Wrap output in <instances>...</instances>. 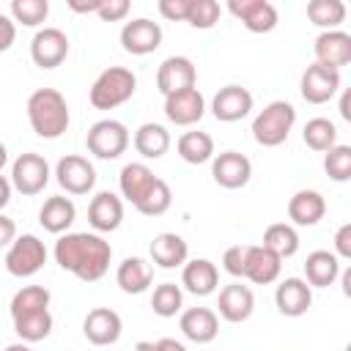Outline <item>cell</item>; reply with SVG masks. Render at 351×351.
I'll list each match as a JSON object with an SVG mask.
<instances>
[{"instance_id":"cell-19","label":"cell","mask_w":351,"mask_h":351,"mask_svg":"<svg viewBox=\"0 0 351 351\" xmlns=\"http://www.w3.org/2000/svg\"><path fill=\"white\" fill-rule=\"evenodd\" d=\"M250 110H252V93L241 85H225L211 99V112L222 123H236V121L247 118Z\"/></svg>"},{"instance_id":"cell-35","label":"cell","mask_w":351,"mask_h":351,"mask_svg":"<svg viewBox=\"0 0 351 351\" xmlns=\"http://www.w3.org/2000/svg\"><path fill=\"white\" fill-rule=\"evenodd\" d=\"M307 19L315 27L337 30V25L346 19V3L343 0H310L307 3Z\"/></svg>"},{"instance_id":"cell-17","label":"cell","mask_w":351,"mask_h":351,"mask_svg":"<svg viewBox=\"0 0 351 351\" xmlns=\"http://www.w3.org/2000/svg\"><path fill=\"white\" fill-rule=\"evenodd\" d=\"M313 52H315V63L340 71L343 66L351 63V36L343 30H324L315 36Z\"/></svg>"},{"instance_id":"cell-2","label":"cell","mask_w":351,"mask_h":351,"mask_svg":"<svg viewBox=\"0 0 351 351\" xmlns=\"http://www.w3.org/2000/svg\"><path fill=\"white\" fill-rule=\"evenodd\" d=\"M118 186H121V195L145 217H162L173 203L170 186L159 176H154V170L143 162L123 165L118 176Z\"/></svg>"},{"instance_id":"cell-6","label":"cell","mask_w":351,"mask_h":351,"mask_svg":"<svg viewBox=\"0 0 351 351\" xmlns=\"http://www.w3.org/2000/svg\"><path fill=\"white\" fill-rule=\"evenodd\" d=\"M47 263V247L38 236L33 233H22L11 241L8 252H5V271L11 277H33L36 271H41Z\"/></svg>"},{"instance_id":"cell-28","label":"cell","mask_w":351,"mask_h":351,"mask_svg":"<svg viewBox=\"0 0 351 351\" xmlns=\"http://www.w3.org/2000/svg\"><path fill=\"white\" fill-rule=\"evenodd\" d=\"M186 258H189V247H186V241L178 233L165 230V233H156L154 236V241H151V261L156 266H162V269H178V266L186 263Z\"/></svg>"},{"instance_id":"cell-10","label":"cell","mask_w":351,"mask_h":351,"mask_svg":"<svg viewBox=\"0 0 351 351\" xmlns=\"http://www.w3.org/2000/svg\"><path fill=\"white\" fill-rule=\"evenodd\" d=\"M30 58L38 69H58L69 58V36L60 27H41L30 41Z\"/></svg>"},{"instance_id":"cell-11","label":"cell","mask_w":351,"mask_h":351,"mask_svg":"<svg viewBox=\"0 0 351 351\" xmlns=\"http://www.w3.org/2000/svg\"><path fill=\"white\" fill-rule=\"evenodd\" d=\"M340 90V71L326 69L321 63H313L302 71L299 80V93L304 101L310 104H326L329 99H335V93Z\"/></svg>"},{"instance_id":"cell-3","label":"cell","mask_w":351,"mask_h":351,"mask_svg":"<svg viewBox=\"0 0 351 351\" xmlns=\"http://www.w3.org/2000/svg\"><path fill=\"white\" fill-rule=\"evenodd\" d=\"M27 121H30V129L44 140H58L60 134H66L71 115L63 93L55 88L33 90L27 99Z\"/></svg>"},{"instance_id":"cell-18","label":"cell","mask_w":351,"mask_h":351,"mask_svg":"<svg viewBox=\"0 0 351 351\" xmlns=\"http://www.w3.org/2000/svg\"><path fill=\"white\" fill-rule=\"evenodd\" d=\"M121 332H123V321L110 307H93L82 321V335L93 346H112L121 340Z\"/></svg>"},{"instance_id":"cell-13","label":"cell","mask_w":351,"mask_h":351,"mask_svg":"<svg viewBox=\"0 0 351 351\" xmlns=\"http://www.w3.org/2000/svg\"><path fill=\"white\" fill-rule=\"evenodd\" d=\"M228 11L250 30V33H271L277 27V8L269 0H230Z\"/></svg>"},{"instance_id":"cell-52","label":"cell","mask_w":351,"mask_h":351,"mask_svg":"<svg viewBox=\"0 0 351 351\" xmlns=\"http://www.w3.org/2000/svg\"><path fill=\"white\" fill-rule=\"evenodd\" d=\"M5 351H30V346L19 340V343H11V346H5Z\"/></svg>"},{"instance_id":"cell-37","label":"cell","mask_w":351,"mask_h":351,"mask_svg":"<svg viewBox=\"0 0 351 351\" xmlns=\"http://www.w3.org/2000/svg\"><path fill=\"white\" fill-rule=\"evenodd\" d=\"M49 291L44 285H25L14 293L8 310H11V318L16 315H25V313H33V310H49Z\"/></svg>"},{"instance_id":"cell-32","label":"cell","mask_w":351,"mask_h":351,"mask_svg":"<svg viewBox=\"0 0 351 351\" xmlns=\"http://www.w3.org/2000/svg\"><path fill=\"white\" fill-rule=\"evenodd\" d=\"M176 151L184 162L189 165H203L208 159H214V140L206 132H184L176 143Z\"/></svg>"},{"instance_id":"cell-26","label":"cell","mask_w":351,"mask_h":351,"mask_svg":"<svg viewBox=\"0 0 351 351\" xmlns=\"http://www.w3.org/2000/svg\"><path fill=\"white\" fill-rule=\"evenodd\" d=\"M77 219V206L71 203V197H63V195H55V197H47L44 206L38 208V222L47 233H66Z\"/></svg>"},{"instance_id":"cell-22","label":"cell","mask_w":351,"mask_h":351,"mask_svg":"<svg viewBox=\"0 0 351 351\" xmlns=\"http://www.w3.org/2000/svg\"><path fill=\"white\" fill-rule=\"evenodd\" d=\"M88 222L93 230L99 233H110V230H118L121 222H123V203L118 195L112 192H96L90 197V206H88Z\"/></svg>"},{"instance_id":"cell-48","label":"cell","mask_w":351,"mask_h":351,"mask_svg":"<svg viewBox=\"0 0 351 351\" xmlns=\"http://www.w3.org/2000/svg\"><path fill=\"white\" fill-rule=\"evenodd\" d=\"M16 239V225L11 217L0 214V247H11V241Z\"/></svg>"},{"instance_id":"cell-46","label":"cell","mask_w":351,"mask_h":351,"mask_svg":"<svg viewBox=\"0 0 351 351\" xmlns=\"http://www.w3.org/2000/svg\"><path fill=\"white\" fill-rule=\"evenodd\" d=\"M335 255L343 258V261L351 258V222L337 228V233H335Z\"/></svg>"},{"instance_id":"cell-45","label":"cell","mask_w":351,"mask_h":351,"mask_svg":"<svg viewBox=\"0 0 351 351\" xmlns=\"http://www.w3.org/2000/svg\"><path fill=\"white\" fill-rule=\"evenodd\" d=\"M134 351H186V346L173 337H159V340H140Z\"/></svg>"},{"instance_id":"cell-36","label":"cell","mask_w":351,"mask_h":351,"mask_svg":"<svg viewBox=\"0 0 351 351\" xmlns=\"http://www.w3.org/2000/svg\"><path fill=\"white\" fill-rule=\"evenodd\" d=\"M302 137H304V145L313 148V151H318V154H326L329 148L337 145V129H335V123L329 118H313V121H307Z\"/></svg>"},{"instance_id":"cell-42","label":"cell","mask_w":351,"mask_h":351,"mask_svg":"<svg viewBox=\"0 0 351 351\" xmlns=\"http://www.w3.org/2000/svg\"><path fill=\"white\" fill-rule=\"evenodd\" d=\"M244 252H247V244H233L225 250L222 255V266L228 274L233 277H244Z\"/></svg>"},{"instance_id":"cell-20","label":"cell","mask_w":351,"mask_h":351,"mask_svg":"<svg viewBox=\"0 0 351 351\" xmlns=\"http://www.w3.org/2000/svg\"><path fill=\"white\" fill-rule=\"evenodd\" d=\"M282 271V258H277L271 250L263 244H247L244 252V277L255 285H269L280 277Z\"/></svg>"},{"instance_id":"cell-50","label":"cell","mask_w":351,"mask_h":351,"mask_svg":"<svg viewBox=\"0 0 351 351\" xmlns=\"http://www.w3.org/2000/svg\"><path fill=\"white\" fill-rule=\"evenodd\" d=\"M11 189H14L11 181H8L5 176H0V211L8 206V200H11Z\"/></svg>"},{"instance_id":"cell-9","label":"cell","mask_w":351,"mask_h":351,"mask_svg":"<svg viewBox=\"0 0 351 351\" xmlns=\"http://www.w3.org/2000/svg\"><path fill=\"white\" fill-rule=\"evenodd\" d=\"M55 178H58V184L66 195H88L96 184V170L85 156L66 154L55 165Z\"/></svg>"},{"instance_id":"cell-31","label":"cell","mask_w":351,"mask_h":351,"mask_svg":"<svg viewBox=\"0 0 351 351\" xmlns=\"http://www.w3.org/2000/svg\"><path fill=\"white\" fill-rule=\"evenodd\" d=\"M170 148V132L162 123H143L134 132V151L143 159H162Z\"/></svg>"},{"instance_id":"cell-39","label":"cell","mask_w":351,"mask_h":351,"mask_svg":"<svg viewBox=\"0 0 351 351\" xmlns=\"http://www.w3.org/2000/svg\"><path fill=\"white\" fill-rule=\"evenodd\" d=\"M11 16H14V22H19L25 27H38L49 16V3L47 0H14Z\"/></svg>"},{"instance_id":"cell-41","label":"cell","mask_w":351,"mask_h":351,"mask_svg":"<svg viewBox=\"0 0 351 351\" xmlns=\"http://www.w3.org/2000/svg\"><path fill=\"white\" fill-rule=\"evenodd\" d=\"M219 14H222V8H219L217 0H192L186 22L192 27H197V30H208V27H214L219 22Z\"/></svg>"},{"instance_id":"cell-23","label":"cell","mask_w":351,"mask_h":351,"mask_svg":"<svg viewBox=\"0 0 351 351\" xmlns=\"http://www.w3.org/2000/svg\"><path fill=\"white\" fill-rule=\"evenodd\" d=\"M217 307H219V315L228 321V324H241L252 315L255 310V296L247 285L241 282H230L219 291V299H217Z\"/></svg>"},{"instance_id":"cell-51","label":"cell","mask_w":351,"mask_h":351,"mask_svg":"<svg viewBox=\"0 0 351 351\" xmlns=\"http://www.w3.org/2000/svg\"><path fill=\"white\" fill-rule=\"evenodd\" d=\"M340 115L343 121H351V93L343 90V99H340Z\"/></svg>"},{"instance_id":"cell-49","label":"cell","mask_w":351,"mask_h":351,"mask_svg":"<svg viewBox=\"0 0 351 351\" xmlns=\"http://www.w3.org/2000/svg\"><path fill=\"white\" fill-rule=\"evenodd\" d=\"M101 5V0H88V3H80V0H69V8L77 11V14H96Z\"/></svg>"},{"instance_id":"cell-15","label":"cell","mask_w":351,"mask_h":351,"mask_svg":"<svg viewBox=\"0 0 351 351\" xmlns=\"http://www.w3.org/2000/svg\"><path fill=\"white\" fill-rule=\"evenodd\" d=\"M197 82V69L189 58L184 55H170L159 63V71H156V88L162 96H170L176 90H184V88H195Z\"/></svg>"},{"instance_id":"cell-14","label":"cell","mask_w":351,"mask_h":351,"mask_svg":"<svg viewBox=\"0 0 351 351\" xmlns=\"http://www.w3.org/2000/svg\"><path fill=\"white\" fill-rule=\"evenodd\" d=\"M162 44V27L154 19H132L121 27V47L129 55H151Z\"/></svg>"},{"instance_id":"cell-5","label":"cell","mask_w":351,"mask_h":351,"mask_svg":"<svg viewBox=\"0 0 351 351\" xmlns=\"http://www.w3.org/2000/svg\"><path fill=\"white\" fill-rule=\"evenodd\" d=\"M296 123V110L291 101L285 99H277V101H269L252 121V137L258 145L263 148H277L288 140L291 129Z\"/></svg>"},{"instance_id":"cell-7","label":"cell","mask_w":351,"mask_h":351,"mask_svg":"<svg viewBox=\"0 0 351 351\" xmlns=\"http://www.w3.org/2000/svg\"><path fill=\"white\" fill-rule=\"evenodd\" d=\"M85 145L99 159H118L129 148V129L115 118H101L88 129Z\"/></svg>"},{"instance_id":"cell-43","label":"cell","mask_w":351,"mask_h":351,"mask_svg":"<svg viewBox=\"0 0 351 351\" xmlns=\"http://www.w3.org/2000/svg\"><path fill=\"white\" fill-rule=\"evenodd\" d=\"M192 0H159V14L170 22H186Z\"/></svg>"},{"instance_id":"cell-25","label":"cell","mask_w":351,"mask_h":351,"mask_svg":"<svg viewBox=\"0 0 351 351\" xmlns=\"http://www.w3.org/2000/svg\"><path fill=\"white\" fill-rule=\"evenodd\" d=\"M326 214V200L321 192L315 189H299L291 200H288V217L293 225L299 228H313L324 219Z\"/></svg>"},{"instance_id":"cell-30","label":"cell","mask_w":351,"mask_h":351,"mask_svg":"<svg viewBox=\"0 0 351 351\" xmlns=\"http://www.w3.org/2000/svg\"><path fill=\"white\" fill-rule=\"evenodd\" d=\"M115 282L123 293H143L154 282V266L143 258H123L118 263Z\"/></svg>"},{"instance_id":"cell-16","label":"cell","mask_w":351,"mask_h":351,"mask_svg":"<svg viewBox=\"0 0 351 351\" xmlns=\"http://www.w3.org/2000/svg\"><path fill=\"white\" fill-rule=\"evenodd\" d=\"M211 176L225 189H241L252 178V162L239 151H222L211 162Z\"/></svg>"},{"instance_id":"cell-24","label":"cell","mask_w":351,"mask_h":351,"mask_svg":"<svg viewBox=\"0 0 351 351\" xmlns=\"http://www.w3.org/2000/svg\"><path fill=\"white\" fill-rule=\"evenodd\" d=\"M181 332L186 340L192 343H211L217 335H219V318L211 307H189L181 313V321H178Z\"/></svg>"},{"instance_id":"cell-40","label":"cell","mask_w":351,"mask_h":351,"mask_svg":"<svg viewBox=\"0 0 351 351\" xmlns=\"http://www.w3.org/2000/svg\"><path fill=\"white\" fill-rule=\"evenodd\" d=\"M324 170L337 184L348 181L351 178V145H340L337 143L335 148H329L326 156H324Z\"/></svg>"},{"instance_id":"cell-27","label":"cell","mask_w":351,"mask_h":351,"mask_svg":"<svg viewBox=\"0 0 351 351\" xmlns=\"http://www.w3.org/2000/svg\"><path fill=\"white\" fill-rule=\"evenodd\" d=\"M181 285L189 293H195V296H208L219 285V271H217V266L208 258L186 261L184 263V271H181Z\"/></svg>"},{"instance_id":"cell-34","label":"cell","mask_w":351,"mask_h":351,"mask_svg":"<svg viewBox=\"0 0 351 351\" xmlns=\"http://www.w3.org/2000/svg\"><path fill=\"white\" fill-rule=\"evenodd\" d=\"M263 247L271 250L277 258L285 261V258H291V255L299 252V233H296V228L288 225V222H274V225H269L266 233H263Z\"/></svg>"},{"instance_id":"cell-44","label":"cell","mask_w":351,"mask_h":351,"mask_svg":"<svg viewBox=\"0 0 351 351\" xmlns=\"http://www.w3.org/2000/svg\"><path fill=\"white\" fill-rule=\"evenodd\" d=\"M129 0H101V5H99V19L101 22H121L126 14H129Z\"/></svg>"},{"instance_id":"cell-8","label":"cell","mask_w":351,"mask_h":351,"mask_svg":"<svg viewBox=\"0 0 351 351\" xmlns=\"http://www.w3.org/2000/svg\"><path fill=\"white\" fill-rule=\"evenodd\" d=\"M49 184V165L41 154H19L11 165V186L22 195H38Z\"/></svg>"},{"instance_id":"cell-53","label":"cell","mask_w":351,"mask_h":351,"mask_svg":"<svg viewBox=\"0 0 351 351\" xmlns=\"http://www.w3.org/2000/svg\"><path fill=\"white\" fill-rule=\"evenodd\" d=\"M5 162H8V151H5V145L0 143V173H3V167H5Z\"/></svg>"},{"instance_id":"cell-12","label":"cell","mask_w":351,"mask_h":351,"mask_svg":"<svg viewBox=\"0 0 351 351\" xmlns=\"http://www.w3.org/2000/svg\"><path fill=\"white\" fill-rule=\"evenodd\" d=\"M206 115V99L197 88H184L165 96V118L176 126H195Z\"/></svg>"},{"instance_id":"cell-4","label":"cell","mask_w":351,"mask_h":351,"mask_svg":"<svg viewBox=\"0 0 351 351\" xmlns=\"http://www.w3.org/2000/svg\"><path fill=\"white\" fill-rule=\"evenodd\" d=\"M137 90V77L132 69H123V66H110L104 69L93 85H90V104L96 110H115L121 104H126Z\"/></svg>"},{"instance_id":"cell-38","label":"cell","mask_w":351,"mask_h":351,"mask_svg":"<svg viewBox=\"0 0 351 351\" xmlns=\"http://www.w3.org/2000/svg\"><path fill=\"white\" fill-rule=\"evenodd\" d=\"M151 307L156 315L162 318H173L176 313H181L184 307V293L176 282H162L154 288V296H151Z\"/></svg>"},{"instance_id":"cell-33","label":"cell","mask_w":351,"mask_h":351,"mask_svg":"<svg viewBox=\"0 0 351 351\" xmlns=\"http://www.w3.org/2000/svg\"><path fill=\"white\" fill-rule=\"evenodd\" d=\"M11 321H14V332L19 335L22 343H38V340L49 337V332H52V313L49 310H33V313L16 315Z\"/></svg>"},{"instance_id":"cell-47","label":"cell","mask_w":351,"mask_h":351,"mask_svg":"<svg viewBox=\"0 0 351 351\" xmlns=\"http://www.w3.org/2000/svg\"><path fill=\"white\" fill-rule=\"evenodd\" d=\"M14 38H16V25H14V19L5 16V14H0V52H8L11 44H14Z\"/></svg>"},{"instance_id":"cell-21","label":"cell","mask_w":351,"mask_h":351,"mask_svg":"<svg viewBox=\"0 0 351 351\" xmlns=\"http://www.w3.org/2000/svg\"><path fill=\"white\" fill-rule=\"evenodd\" d=\"M274 304L282 315L288 318H299L310 310L313 304V288L302 280V277H285L277 291H274Z\"/></svg>"},{"instance_id":"cell-29","label":"cell","mask_w":351,"mask_h":351,"mask_svg":"<svg viewBox=\"0 0 351 351\" xmlns=\"http://www.w3.org/2000/svg\"><path fill=\"white\" fill-rule=\"evenodd\" d=\"M340 277V258L329 250H315L304 261V282L310 288H329Z\"/></svg>"},{"instance_id":"cell-1","label":"cell","mask_w":351,"mask_h":351,"mask_svg":"<svg viewBox=\"0 0 351 351\" xmlns=\"http://www.w3.org/2000/svg\"><path fill=\"white\" fill-rule=\"evenodd\" d=\"M112 258L110 241L99 233H63L55 241V263L82 282H96L107 274Z\"/></svg>"}]
</instances>
